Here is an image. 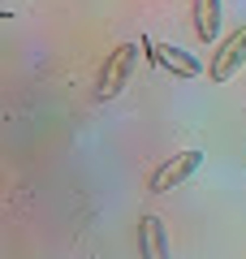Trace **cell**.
Masks as SVG:
<instances>
[{
    "mask_svg": "<svg viewBox=\"0 0 246 259\" xmlns=\"http://www.w3.org/2000/svg\"><path fill=\"white\" fill-rule=\"evenodd\" d=\"M138 65V44H117L100 65V82H95V100H117L121 91L130 87Z\"/></svg>",
    "mask_w": 246,
    "mask_h": 259,
    "instance_id": "cell-1",
    "label": "cell"
},
{
    "mask_svg": "<svg viewBox=\"0 0 246 259\" xmlns=\"http://www.w3.org/2000/svg\"><path fill=\"white\" fill-rule=\"evenodd\" d=\"M242 65H246V26L229 30V39L216 48V56H212L208 65V78L212 82H229V78L242 74Z\"/></svg>",
    "mask_w": 246,
    "mask_h": 259,
    "instance_id": "cell-2",
    "label": "cell"
},
{
    "mask_svg": "<svg viewBox=\"0 0 246 259\" xmlns=\"http://www.w3.org/2000/svg\"><path fill=\"white\" fill-rule=\"evenodd\" d=\"M203 160H208V156H203V151H194V147H190V151H177L173 160H164V164L155 168L151 190H155V194H169L173 186H182L190 173H199V168H203Z\"/></svg>",
    "mask_w": 246,
    "mask_h": 259,
    "instance_id": "cell-3",
    "label": "cell"
},
{
    "mask_svg": "<svg viewBox=\"0 0 246 259\" xmlns=\"http://www.w3.org/2000/svg\"><path fill=\"white\" fill-rule=\"evenodd\" d=\"M147 44H151L155 69H164V74H173V78H199V74H203L199 56L182 52V48H173V44H155V39H147Z\"/></svg>",
    "mask_w": 246,
    "mask_h": 259,
    "instance_id": "cell-4",
    "label": "cell"
},
{
    "mask_svg": "<svg viewBox=\"0 0 246 259\" xmlns=\"http://www.w3.org/2000/svg\"><path fill=\"white\" fill-rule=\"evenodd\" d=\"M138 255L143 259H173V250H169V229H164L160 216H143V221H138Z\"/></svg>",
    "mask_w": 246,
    "mask_h": 259,
    "instance_id": "cell-5",
    "label": "cell"
},
{
    "mask_svg": "<svg viewBox=\"0 0 246 259\" xmlns=\"http://www.w3.org/2000/svg\"><path fill=\"white\" fill-rule=\"evenodd\" d=\"M220 0H194V35L199 44H216L220 39Z\"/></svg>",
    "mask_w": 246,
    "mask_h": 259,
    "instance_id": "cell-6",
    "label": "cell"
}]
</instances>
